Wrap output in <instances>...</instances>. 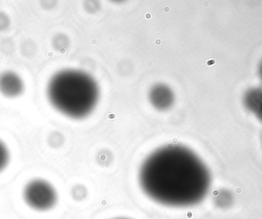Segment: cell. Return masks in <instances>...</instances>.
Returning <instances> with one entry per match:
<instances>
[{
	"label": "cell",
	"instance_id": "1",
	"mask_svg": "<svg viewBox=\"0 0 262 219\" xmlns=\"http://www.w3.org/2000/svg\"><path fill=\"white\" fill-rule=\"evenodd\" d=\"M139 183L154 203L166 207L189 208L206 198L211 175L195 152L186 146L170 144L159 148L144 160Z\"/></svg>",
	"mask_w": 262,
	"mask_h": 219
},
{
	"label": "cell",
	"instance_id": "2",
	"mask_svg": "<svg viewBox=\"0 0 262 219\" xmlns=\"http://www.w3.org/2000/svg\"><path fill=\"white\" fill-rule=\"evenodd\" d=\"M46 92L54 108L72 118L88 115L95 107L98 98L95 81L89 75L77 71L57 72L49 80Z\"/></svg>",
	"mask_w": 262,
	"mask_h": 219
},
{
	"label": "cell",
	"instance_id": "3",
	"mask_svg": "<svg viewBox=\"0 0 262 219\" xmlns=\"http://www.w3.org/2000/svg\"><path fill=\"white\" fill-rule=\"evenodd\" d=\"M24 199L32 209L46 211L52 209L58 201L55 188L44 180H32L24 189Z\"/></svg>",
	"mask_w": 262,
	"mask_h": 219
},
{
	"label": "cell",
	"instance_id": "4",
	"mask_svg": "<svg viewBox=\"0 0 262 219\" xmlns=\"http://www.w3.org/2000/svg\"><path fill=\"white\" fill-rule=\"evenodd\" d=\"M25 92V83L18 74L13 71L0 73V94L6 98H16Z\"/></svg>",
	"mask_w": 262,
	"mask_h": 219
},
{
	"label": "cell",
	"instance_id": "5",
	"mask_svg": "<svg viewBox=\"0 0 262 219\" xmlns=\"http://www.w3.org/2000/svg\"><path fill=\"white\" fill-rule=\"evenodd\" d=\"M244 105L262 122V89H249L244 95Z\"/></svg>",
	"mask_w": 262,
	"mask_h": 219
},
{
	"label": "cell",
	"instance_id": "6",
	"mask_svg": "<svg viewBox=\"0 0 262 219\" xmlns=\"http://www.w3.org/2000/svg\"><path fill=\"white\" fill-rule=\"evenodd\" d=\"M215 204L220 208H227L232 203V195L227 190L218 192L215 197Z\"/></svg>",
	"mask_w": 262,
	"mask_h": 219
},
{
	"label": "cell",
	"instance_id": "7",
	"mask_svg": "<svg viewBox=\"0 0 262 219\" xmlns=\"http://www.w3.org/2000/svg\"><path fill=\"white\" fill-rule=\"evenodd\" d=\"M9 162V152L7 146L0 140V172L4 170Z\"/></svg>",
	"mask_w": 262,
	"mask_h": 219
},
{
	"label": "cell",
	"instance_id": "8",
	"mask_svg": "<svg viewBox=\"0 0 262 219\" xmlns=\"http://www.w3.org/2000/svg\"><path fill=\"white\" fill-rule=\"evenodd\" d=\"M10 18L4 12H0V31H4L10 26Z\"/></svg>",
	"mask_w": 262,
	"mask_h": 219
},
{
	"label": "cell",
	"instance_id": "9",
	"mask_svg": "<svg viewBox=\"0 0 262 219\" xmlns=\"http://www.w3.org/2000/svg\"><path fill=\"white\" fill-rule=\"evenodd\" d=\"M259 75H260V78H261V79L262 81V61H261V64H260V66H259Z\"/></svg>",
	"mask_w": 262,
	"mask_h": 219
},
{
	"label": "cell",
	"instance_id": "10",
	"mask_svg": "<svg viewBox=\"0 0 262 219\" xmlns=\"http://www.w3.org/2000/svg\"><path fill=\"white\" fill-rule=\"evenodd\" d=\"M115 219H130L127 218H115Z\"/></svg>",
	"mask_w": 262,
	"mask_h": 219
}]
</instances>
